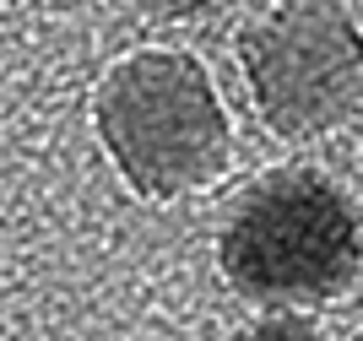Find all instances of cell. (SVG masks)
Instances as JSON below:
<instances>
[{"label": "cell", "instance_id": "obj_3", "mask_svg": "<svg viewBox=\"0 0 363 341\" xmlns=\"http://www.w3.org/2000/svg\"><path fill=\"white\" fill-rule=\"evenodd\" d=\"M260 125L288 141L342 130L363 108V28L342 0H282L239 44Z\"/></svg>", "mask_w": 363, "mask_h": 341}, {"label": "cell", "instance_id": "obj_4", "mask_svg": "<svg viewBox=\"0 0 363 341\" xmlns=\"http://www.w3.org/2000/svg\"><path fill=\"white\" fill-rule=\"evenodd\" d=\"M130 6L152 22H212V16L233 11L239 0H130Z\"/></svg>", "mask_w": 363, "mask_h": 341}, {"label": "cell", "instance_id": "obj_2", "mask_svg": "<svg viewBox=\"0 0 363 341\" xmlns=\"http://www.w3.org/2000/svg\"><path fill=\"white\" fill-rule=\"evenodd\" d=\"M217 266L255 303H325L363 266V223L320 168H277L233 206Z\"/></svg>", "mask_w": 363, "mask_h": 341}, {"label": "cell", "instance_id": "obj_5", "mask_svg": "<svg viewBox=\"0 0 363 341\" xmlns=\"http://www.w3.org/2000/svg\"><path fill=\"white\" fill-rule=\"evenodd\" d=\"M228 341H325L309 320H260V325L233 330Z\"/></svg>", "mask_w": 363, "mask_h": 341}, {"label": "cell", "instance_id": "obj_1", "mask_svg": "<svg viewBox=\"0 0 363 341\" xmlns=\"http://www.w3.org/2000/svg\"><path fill=\"white\" fill-rule=\"evenodd\" d=\"M92 125L120 179L147 201L206 190L233 163V119L206 60L190 49L125 55L98 82Z\"/></svg>", "mask_w": 363, "mask_h": 341}]
</instances>
